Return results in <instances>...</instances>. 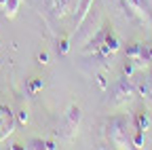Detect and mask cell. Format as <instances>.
Masks as SVG:
<instances>
[{
  "label": "cell",
  "mask_w": 152,
  "mask_h": 150,
  "mask_svg": "<svg viewBox=\"0 0 152 150\" xmlns=\"http://www.w3.org/2000/svg\"><path fill=\"white\" fill-rule=\"evenodd\" d=\"M133 119L129 114H114L106 121V140L114 148H133Z\"/></svg>",
  "instance_id": "6da1fadb"
},
{
  "label": "cell",
  "mask_w": 152,
  "mask_h": 150,
  "mask_svg": "<svg viewBox=\"0 0 152 150\" xmlns=\"http://www.w3.org/2000/svg\"><path fill=\"white\" fill-rule=\"evenodd\" d=\"M133 97H135V85L129 80V76H121L110 87V95H108L106 104L108 106H123V104H129Z\"/></svg>",
  "instance_id": "7a4b0ae2"
},
{
  "label": "cell",
  "mask_w": 152,
  "mask_h": 150,
  "mask_svg": "<svg viewBox=\"0 0 152 150\" xmlns=\"http://www.w3.org/2000/svg\"><path fill=\"white\" fill-rule=\"evenodd\" d=\"M123 7L129 15V19H135L142 26L150 23V9H148V0H123Z\"/></svg>",
  "instance_id": "3957f363"
},
{
  "label": "cell",
  "mask_w": 152,
  "mask_h": 150,
  "mask_svg": "<svg viewBox=\"0 0 152 150\" xmlns=\"http://www.w3.org/2000/svg\"><path fill=\"white\" fill-rule=\"evenodd\" d=\"M80 119H83V112L78 106H68L66 114H64V140L66 142H72L76 131H78V125H80Z\"/></svg>",
  "instance_id": "277c9868"
},
{
  "label": "cell",
  "mask_w": 152,
  "mask_h": 150,
  "mask_svg": "<svg viewBox=\"0 0 152 150\" xmlns=\"http://www.w3.org/2000/svg\"><path fill=\"white\" fill-rule=\"evenodd\" d=\"M17 127V119H15V112L7 106H0V142L7 140Z\"/></svg>",
  "instance_id": "5b68a950"
},
{
  "label": "cell",
  "mask_w": 152,
  "mask_h": 150,
  "mask_svg": "<svg viewBox=\"0 0 152 150\" xmlns=\"http://www.w3.org/2000/svg\"><path fill=\"white\" fill-rule=\"evenodd\" d=\"M118 49H121V38L116 36V32H114V30H110V34L106 36L104 45L97 49V55H99L102 59H110V57H112V55L116 53Z\"/></svg>",
  "instance_id": "8992f818"
},
{
  "label": "cell",
  "mask_w": 152,
  "mask_h": 150,
  "mask_svg": "<svg viewBox=\"0 0 152 150\" xmlns=\"http://www.w3.org/2000/svg\"><path fill=\"white\" fill-rule=\"evenodd\" d=\"M110 30H112V26H110V23H104V26L87 40V45L83 47V51H85V53H97V49L104 45V40H106V36L110 34Z\"/></svg>",
  "instance_id": "52a82bcc"
},
{
  "label": "cell",
  "mask_w": 152,
  "mask_h": 150,
  "mask_svg": "<svg viewBox=\"0 0 152 150\" xmlns=\"http://www.w3.org/2000/svg\"><path fill=\"white\" fill-rule=\"evenodd\" d=\"M49 11L55 15V17H66L70 11H72V4H74V0H45Z\"/></svg>",
  "instance_id": "ba28073f"
},
{
  "label": "cell",
  "mask_w": 152,
  "mask_h": 150,
  "mask_svg": "<svg viewBox=\"0 0 152 150\" xmlns=\"http://www.w3.org/2000/svg\"><path fill=\"white\" fill-rule=\"evenodd\" d=\"M93 2L95 0H78V4H76V13H74V28L78 30L80 23L87 19V15L93 11Z\"/></svg>",
  "instance_id": "9c48e42d"
},
{
  "label": "cell",
  "mask_w": 152,
  "mask_h": 150,
  "mask_svg": "<svg viewBox=\"0 0 152 150\" xmlns=\"http://www.w3.org/2000/svg\"><path fill=\"white\" fill-rule=\"evenodd\" d=\"M133 85H135V93H140V95L144 97V102L152 108V83L146 80L144 76H137L135 80H133Z\"/></svg>",
  "instance_id": "30bf717a"
},
{
  "label": "cell",
  "mask_w": 152,
  "mask_h": 150,
  "mask_svg": "<svg viewBox=\"0 0 152 150\" xmlns=\"http://www.w3.org/2000/svg\"><path fill=\"white\" fill-rule=\"evenodd\" d=\"M133 129L140 131V133H146V131L150 129V114H148L146 110L133 114Z\"/></svg>",
  "instance_id": "8fae6325"
},
{
  "label": "cell",
  "mask_w": 152,
  "mask_h": 150,
  "mask_svg": "<svg viewBox=\"0 0 152 150\" xmlns=\"http://www.w3.org/2000/svg\"><path fill=\"white\" fill-rule=\"evenodd\" d=\"M19 7H21V0H7L4 2V15L9 19H13L17 15V11H19Z\"/></svg>",
  "instance_id": "7c38bea8"
},
{
  "label": "cell",
  "mask_w": 152,
  "mask_h": 150,
  "mask_svg": "<svg viewBox=\"0 0 152 150\" xmlns=\"http://www.w3.org/2000/svg\"><path fill=\"white\" fill-rule=\"evenodd\" d=\"M142 42H131V45H127V51H125V55H127V59H137L140 55H142Z\"/></svg>",
  "instance_id": "4fadbf2b"
},
{
  "label": "cell",
  "mask_w": 152,
  "mask_h": 150,
  "mask_svg": "<svg viewBox=\"0 0 152 150\" xmlns=\"http://www.w3.org/2000/svg\"><path fill=\"white\" fill-rule=\"evenodd\" d=\"M137 59H142L146 66H150V64H152V42H148V45H144V47H142V55H140Z\"/></svg>",
  "instance_id": "5bb4252c"
},
{
  "label": "cell",
  "mask_w": 152,
  "mask_h": 150,
  "mask_svg": "<svg viewBox=\"0 0 152 150\" xmlns=\"http://www.w3.org/2000/svg\"><path fill=\"white\" fill-rule=\"evenodd\" d=\"M42 87H45L42 78H32L30 85H28V93H30V95H36L38 91H42Z\"/></svg>",
  "instance_id": "9a60e30c"
},
{
  "label": "cell",
  "mask_w": 152,
  "mask_h": 150,
  "mask_svg": "<svg viewBox=\"0 0 152 150\" xmlns=\"http://www.w3.org/2000/svg\"><path fill=\"white\" fill-rule=\"evenodd\" d=\"M135 72H137V68H135V64H133V59H127V64H125V68H123V74L131 78Z\"/></svg>",
  "instance_id": "2e32d148"
},
{
  "label": "cell",
  "mask_w": 152,
  "mask_h": 150,
  "mask_svg": "<svg viewBox=\"0 0 152 150\" xmlns=\"http://www.w3.org/2000/svg\"><path fill=\"white\" fill-rule=\"evenodd\" d=\"M144 142H146V133L135 131V133H133V148H144Z\"/></svg>",
  "instance_id": "e0dca14e"
},
{
  "label": "cell",
  "mask_w": 152,
  "mask_h": 150,
  "mask_svg": "<svg viewBox=\"0 0 152 150\" xmlns=\"http://www.w3.org/2000/svg\"><path fill=\"white\" fill-rule=\"evenodd\" d=\"M57 49H59V55H68L70 53V40L68 38H61L59 45H57Z\"/></svg>",
  "instance_id": "ac0fdd59"
},
{
  "label": "cell",
  "mask_w": 152,
  "mask_h": 150,
  "mask_svg": "<svg viewBox=\"0 0 152 150\" xmlns=\"http://www.w3.org/2000/svg\"><path fill=\"white\" fill-rule=\"evenodd\" d=\"M15 119H17V125H26L28 123V112L26 110H19L15 114Z\"/></svg>",
  "instance_id": "d6986e66"
},
{
  "label": "cell",
  "mask_w": 152,
  "mask_h": 150,
  "mask_svg": "<svg viewBox=\"0 0 152 150\" xmlns=\"http://www.w3.org/2000/svg\"><path fill=\"white\" fill-rule=\"evenodd\" d=\"M28 148L40 150V148H45V140H30V142H28Z\"/></svg>",
  "instance_id": "ffe728a7"
},
{
  "label": "cell",
  "mask_w": 152,
  "mask_h": 150,
  "mask_svg": "<svg viewBox=\"0 0 152 150\" xmlns=\"http://www.w3.org/2000/svg\"><path fill=\"white\" fill-rule=\"evenodd\" d=\"M97 87H99L102 91H106V89H108V80H106L104 74H97Z\"/></svg>",
  "instance_id": "44dd1931"
},
{
  "label": "cell",
  "mask_w": 152,
  "mask_h": 150,
  "mask_svg": "<svg viewBox=\"0 0 152 150\" xmlns=\"http://www.w3.org/2000/svg\"><path fill=\"white\" fill-rule=\"evenodd\" d=\"M45 148H47V150H55V148H59V146H57L53 140H47V142H45Z\"/></svg>",
  "instance_id": "7402d4cb"
},
{
  "label": "cell",
  "mask_w": 152,
  "mask_h": 150,
  "mask_svg": "<svg viewBox=\"0 0 152 150\" xmlns=\"http://www.w3.org/2000/svg\"><path fill=\"white\" fill-rule=\"evenodd\" d=\"M38 61H40V64H49V55L47 53H40V55H38Z\"/></svg>",
  "instance_id": "603a6c76"
},
{
  "label": "cell",
  "mask_w": 152,
  "mask_h": 150,
  "mask_svg": "<svg viewBox=\"0 0 152 150\" xmlns=\"http://www.w3.org/2000/svg\"><path fill=\"white\" fill-rule=\"evenodd\" d=\"M4 2H7V0H0V7H4Z\"/></svg>",
  "instance_id": "cb8c5ba5"
},
{
  "label": "cell",
  "mask_w": 152,
  "mask_h": 150,
  "mask_svg": "<svg viewBox=\"0 0 152 150\" xmlns=\"http://www.w3.org/2000/svg\"><path fill=\"white\" fill-rule=\"evenodd\" d=\"M150 13H152V11H150Z\"/></svg>",
  "instance_id": "d4e9b609"
}]
</instances>
